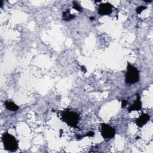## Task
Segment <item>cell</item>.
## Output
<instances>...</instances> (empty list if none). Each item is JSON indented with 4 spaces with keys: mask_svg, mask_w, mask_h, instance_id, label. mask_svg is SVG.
<instances>
[{
    "mask_svg": "<svg viewBox=\"0 0 153 153\" xmlns=\"http://www.w3.org/2000/svg\"><path fill=\"white\" fill-rule=\"evenodd\" d=\"M61 119L68 126L73 128H77L80 116L78 114L75 112L70 110H65L63 111L61 114Z\"/></svg>",
    "mask_w": 153,
    "mask_h": 153,
    "instance_id": "1",
    "label": "cell"
},
{
    "mask_svg": "<svg viewBox=\"0 0 153 153\" xmlns=\"http://www.w3.org/2000/svg\"><path fill=\"white\" fill-rule=\"evenodd\" d=\"M139 80V72L132 64L127 63L125 81L126 84H133Z\"/></svg>",
    "mask_w": 153,
    "mask_h": 153,
    "instance_id": "2",
    "label": "cell"
},
{
    "mask_svg": "<svg viewBox=\"0 0 153 153\" xmlns=\"http://www.w3.org/2000/svg\"><path fill=\"white\" fill-rule=\"evenodd\" d=\"M2 142L4 148L10 152H14L18 148V142L16 138L8 132L3 134Z\"/></svg>",
    "mask_w": 153,
    "mask_h": 153,
    "instance_id": "3",
    "label": "cell"
},
{
    "mask_svg": "<svg viewBox=\"0 0 153 153\" xmlns=\"http://www.w3.org/2000/svg\"><path fill=\"white\" fill-rule=\"evenodd\" d=\"M101 133L105 139H111L115 136L116 130L110 125L102 123L101 126Z\"/></svg>",
    "mask_w": 153,
    "mask_h": 153,
    "instance_id": "4",
    "label": "cell"
},
{
    "mask_svg": "<svg viewBox=\"0 0 153 153\" xmlns=\"http://www.w3.org/2000/svg\"><path fill=\"white\" fill-rule=\"evenodd\" d=\"M113 6L109 3H102L99 6L98 13L101 16H106L110 14L113 11Z\"/></svg>",
    "mask_w": 153,
    "mask_h": 153,
    "instance_id": "5",
    "label": "cell"
},
{
    "mask_svg": "<svg viewBox=\"0 0 153 153\" xmlns=\"http://www.w3.org/2000/svg\"><path fill=\"white\" fill-rule=\"evenodd\" d=\"M142 109V102L141 101V97L139 95H137L136 100L134 103L130 105L128 108L129 112H132L134 111H140Z\"/></svg>",
    "mask_w": 153,
    "mask_h": 153,
    "instance_id": "6",
    "label": "cell"
},
{
    "mask_svg": "<svg viewBox=\"0 0 153 153\" xmlns=\"http://www.w3.org/2000/svg\"><path fill=\"white\" fill-rule=\"evenodd\" d=\"M149 120V116L147 114H142L136 120V124L139 127H142Z\"/></svg>",
    "mask_w": 153,
    "mask_h": 153,
    "instance_id": "7",
    "label": "cell"
},
{
    "mask_svg": "<svg viewBox=\"0 0 153 153\" xmlns=\"http://www.w3.org/2000/svg\"><path fill=\"white\" fill-rule=\"evenodd\" d=\"M4 105L7 110L11 111H17L19 110V106L11 101H7L5 102Z\"/></svg>",
    "mask_w": 153,
    "mask_h": 153,
    "instance_id": "8",
    "label": "cell"
},
{
    "mask_svg": "<svg viewBox=\"0 0 153 153\" xmlns=\"http://www.w3.org/2000/svg\"><path fill=\"white\" fill-rule=\"evenodd\" d=\"M75 15L72 14L70 13V11L69 9H67L66 11H65L62 13V19L63 20L65 21H70L72 19H73L75 17Z\"/></svg>",
    "mask_w": 153,
    "mask_h": 153,
    "instance_id": "9",
    "label": "cell"
},
{
    "mask_svg": "<svg viewBox=\"0 0 153 153\" xmlns=\"http://www.w3.org/2000/svg\"><path fill=\"white\" fill-rule=\"evenodd\" d=\"M73 9H74L77 11H78L79 12H81L83 11L82 7L80 6V5L77 1H73Z\"/></svg>",
    "mask_w": 153,
    "mask_h": 153,
    "instance_id": "10",
    "label": "cell"
},
{
    "mask_svg": "<svg viewBox=\"0 0 153 153\" xmlns=\"http://www.w3.org/2000/svg\"><path fill=\"white\" fill-rule=\"evenodd\" d=\"M146 9H147V7H145L144 6H139L138 7L136 8V11L137 14H141Z\"/></svg>",
    "mask_w": 153,
    "mask_h": 153,
    "instance_id": "11",
    "label": "cell"
},
{
    "mask_svg": "<svg viewBox=\"0 0 153 153\" xmlns=\"http://www.w3.org/2000/svg\"><path fill=\"white\" fill-rule=\"evenodd\" d=\"M94 135H95V133H94L93 132H92V131H90V132H89L88 133H87V134L84 136V137H85V136H87V137H93Z\"/></svg>",
    "mask_w": 153,
    "mask_h": 153,
    "instance_id": "12",
    "label": "cell"
},
{
    "mask_svg": "<svg viewBox=\"0 0 153 153\" xmlns=\"http://www.w3.org/2000/svg\"><path fill=\"white\" fill-rule=\"evenodd\" d=\"M127 104V101L126 100H122L121 101V107L124 108L125 107Z\"/></svg>",
    "mask_w": 153,
    "mask_h": 153,
    "instance_id": "13",
    "label": "cell"
},
{
    "mask_svg": "<svg viewBox=\"0 0 153 153\" xmlns=\"http://www.w3.org/2000/svg\"><path fill=\"white\" fill-rule=\"evenodd\" d=\"M80 68H81V70L83 73H85L87 72V69L85 68V67H84V66H81Z\"/></svg>",
    "mask_w": 153,
    "mask_h": 153,
    "instance_id": "14",
    "label": "cell"
},
{
    "mask_svg": "<svg viewBox=\"0 0 153 153\" xmlns=\"http://www.w3.org/2000/svg\"><path fill=\"white\" fill-rule=\"evenodd\" d=\"M90 19H91V20H93L95 19V17H90Z\"/></svg>",
    "mask_w": 153,
    "mask_h": 153,
    "instance_id": "15",
    "label": "cell"
}]
</instances>
